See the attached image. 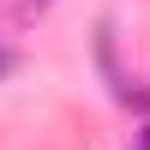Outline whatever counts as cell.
I'll return each mask as SVG.
<instances>
[{
    "label": "cell",
    "mask_w": 150,
    "mask_h": 150,
    "mask_svg": "<svg viewBox=\"0 0 150 150\" xmlns=\"http://www.w3.org/2000/svg\"><path fill=\"white\" fill-rule=\"evenodd\" d=\"M6 72H12V48L0 42V78H6Z\"/></svg>",
    "instance_id": "1"
},
{
    "label": "cell",
    "mask_w": 150,
    "mask_h": 150,
    "mask_svg": "<svg viewBox=\"0 0 150 150\" xmlns=\"http://www.w3.org/2000/svg\"><path fill=\"white\" fill-rule=\"evenodd\" d=\"M138 150H150V132H138Z\"/></svg>",
    "instance_id": "2"
}]
</instances>
